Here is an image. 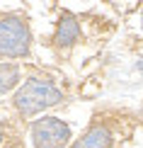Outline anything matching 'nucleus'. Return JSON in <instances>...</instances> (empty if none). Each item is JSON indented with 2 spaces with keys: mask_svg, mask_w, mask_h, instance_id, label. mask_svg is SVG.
<instances>
[{
  "mask_svg": "<svg viewBox=\"0 0 143 148\" xmlns=\"http://www.w3.org/2000/svg\"><path fill=\"white\" fill-rule=\"evenodd\" d=\"M61 100H63V92L56 88L53 83L39 80V78H29L27 83L15 92V100L12 102H15V107H17L20 114L32 116L36 112H41V109L56 107Z\"/></svg>",
  "mask_w": 143,
  "mask_h": 148,
  "instance_id": "obj_1",
  "label": "nucleus"
},
{
  "mask_svg": "<svg viewBox=\"0 0 143 148\" xmlns=\"http://www.w3.org/2000/svg\"><path fill=\"white\" fill-rule=\"evenodd\" d=\"M29 44H32V34L24 20L15 15L0 20V56L22 58L29 53Z\"/></svg>",
  "mask_w": 143,
  "mask_h": 148,
  "instance_id": "obj_2",
  "label": "nucleus"
},
{
  "mask_svg": "<svg viewBox=\"0 0 143 148\" xmlns=\"http://www.w3.org/2000/svg\"><path fill=\"white\" fill-rule=\"evenodd\" d=\"M70 138V129L56 116H44L32 126L34 148H63Z\"/></svg>",
  "mask_w": 143,
  "mask_h": 148,
  "instance_id": "obj_3",
  "label": "nucleus"
},
{
  "mask_svg": "<svg viewBox=\"0 0 143 148\" xmlns=\"http://www.w3.org/2000/svg\"><path fill=\"white\" fill-rule=\"evenodd\" d=\"M78 34H80L78 20L70 15V12H63L61 20H58V27H56V44L66 49V46H70L73 41L78 39Z\"/></svg>",
  "mask_w": 143,
  "mask_h": 148,
  "instance_id": "obj_4",
  "label": "nucleus"
},
{
  "mask_svg": "<svg viewBox=\"0 0 143 148\" xmlns=\"http://www.w3.org/2000/svg\"><path fill=\"white\" fill-rule=\"evenodd\" d=\"M112 143V134L107 126H92L83 138H78L73 148H109Z\"/></svg>",
  "mask_w": 143,
  "mask_h": 148,
  "instance_id": "obj_5",
  "label": "nucleus"
},
{
  "mask_svg": "<svg viewBox=\"0 0 143 148\" xmlns=\"http://www.w3.org/2000/svg\"><path fill=\"white\" fill-rule=\"evenodd\" d=\"M20 80V68L15 63H0V95L10 92Z\"/></svg>",
  "mask_w": 143,
  "mask_h": 148,
  "instance_id": "obj_6",
  "label": "nucleus"
},
{
  "mask_svg": "<svg viewBox=\"0 0 143 148\" xmlns=\"http://www.w3.org/2000/svg\"><path fill=\"white\" fill-rule=\"evenodd\" d=\"M0 143H3V131H0Z\"/></svg>",
  "mask_w": 143,
  "mask_h": 148,
  "instance_id": "obj_7",
  "label": "nucleus"
},
{
  "mask_svg": "<svg viewBox=\"0 0 143 148\" xmlns=\"http://www.w3.org/2000/svg\"><path fill=\"white\" fill-rule=\"evenodd\" d=\"M141 22H143V15H141Z\"/></svg>",
  "mask_w": 143,
  "mask_h": 148,
  "instance_id": "obj_8",
  "label": "nucleus"
}]
</instances>
